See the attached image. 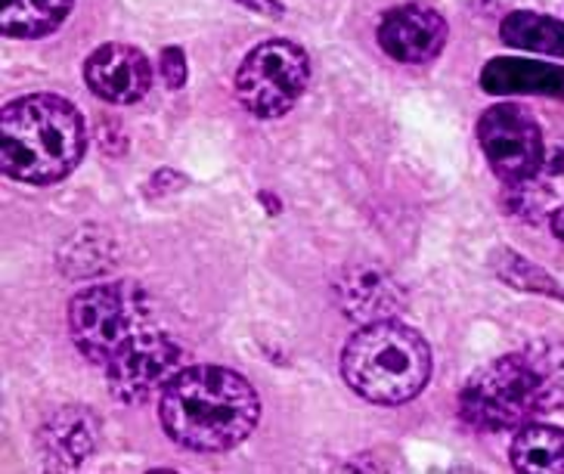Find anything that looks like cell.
Returning a JSON list of instances; mask_svg holds the SVG:
<instances>
[{
  "mask_svg": "<svg viewBox=\"0 0 564 474\" xmlns=\"http://www.w3.org/2000/svg\"><path fill=\"white\" fill-rule=\"evenodd\" d=\"M490 267L502 282H509L514 289H524V292H540V294H552V298H562L564 301V289L549 277L543 267L531 263L524 255L518 251H509V248H499L494 251L490 258Z\"/></svg>",
  "mask_w": 564,
  "mask_h": 474,
  "instance_id": "18",
  "label": "cell"
},
{
  "mask_svg": "<svg viewBox=\"0 0 564 474\" xmlns=\"http://www.w3.org/2000/svg\"><path fill=\"white\" fill-rule=\"evenodd\" d=\"M481 87L494 97H555L564 99V68L540 60L497 56L481 68Z\"/></svg>",
  "mask_w": 564,
  "mask_h": 474,
  "instance_id": "13",
  "label": "cell"
},
{
  "mask_svg": "<svg viewBox=\"0 0 564 474\" xmlns=\"http://www.w3.org/2000/svg\"><path fill=\"white\" fill-rule=\"evenodd\" d=\"M502 44L546 56H564V22L533 10H514L499 25Z\"/></svg>",
  "mask_w": 564,
  "mask_h": 474,
  "instance_id": "17",
  "label": "cell"
},
{
  "mask_svg": "<svg viewBox=\"0 0 564 474\" xmlns=\"http://www.w3.org/2000/svg\"><path fill=\"white\" fill-rule=\"evenodd\" d=\"M564 400L546 363L509 354L475 369L459 391V416L478 431H518Z\"/></svg>",
  "mask_w": 564,
  "mask_h": 474,
  "instance_id": "4",
  "label": "cell"
},
{
  "mask_svg": "<svg viewBox=\"0 0 564 474\" xmlns=\"http://www.w3.org/2000/svg\"><path fill=\"white\" fill-rule=\"evenodd\" d=\"M87 147L82 112L56 94H29L0 112V168L10 181L51 186L68 177Z\"/></svg>",
  "mask_w": 564,
  "mask_h": 474,
  "instance_id": "2",
  "label": "cell"
},
{
  "mask_svg": "<svg viewBox=\"0 0 564 474\" xmlns=\"http://www.w3.org/2000/svg\"><path fill=\"white\" fill-rule=\"evenodd\" d=\"M159 72L171 90H181L186 84V56L181 47H165L162 50V60H159Z\"/></svg>",
  "mask_w": 564,
  "mask_h": 474,
  "instance_id": "19",
  "label": "cell"
},
{
  "mask_svg": "<svg viewBox=\"0 0 564 474\" xmlns=\"http://www.w3.org/2000/svg\"><path fill=\"white\" fill-rule=\"evenodd\" d=\"M341 376L369 403L400 407L425 391L432 347L415 328L394 320L364 323L341 351Z\"/></svg>",
  "mask_w": 564,
  "mask_h": 474,
  "instance_id": "3",
  "label": "cell"
},
{
  "mask_svg": "<svg viewBox=\"0 0 564 474\" xmlns=\"http://www.w3.org/2000/svg\"><path fill=\"white\" fill-rule=\"evenodd\" d=\"M56 263L72 279L100 277L116 263V243H112V236L106 229L84 227L63 243L59 255H56Z\"/></svg>",
  "mask_w": 564,
  "mask_h": 474,
  "instance_id": "16",
  "label": "cell"
},
{
  "mask_svg": "<svg viewBox=\"0 0 564 474\" xmlns=\"http://www.w3.org/2000/svg\"><path fill=\"white\" fill-rule=\"evenodd\" d=\"M72 7L75 0H0V29L19 41L47 37L66 22Z\"/></svg>",
  "mask_w": 564,
  "mask_h": 474,
  "instance_id": "14",
  "label": "cell"
},
{
  "mask_svg": "<svg viewBox=\"0 0 564 474\" xmlns=\"http://www.w3.org/2000/svg\"><path fill=\"white\" fill-rule=\"evenodd\" d=\"M152 316V298L133 279L100 282L72 298L68 332L90 363H109Z\"/></svg>",
  "mask_w": 564,
  "mask_h": 474,
  "instance_id": "5",
  "label": "cell"
},
{
  "mask_svg": "<svg viewBox=\"0 0 564 474\" xmlns=\"http://www.w3.org/2000/svg\"><path fill=\"white\" fill-rule=\"evenodd\" d=\"M251 13H264V17H282L280 0H239Z\"/></svg>",
  "mask_w": 564,
  "mask_h": 474,
  "instance_id": "20",
  "label": "cell"
},
{
  "mask_svg": "<svg viewBox=\"0 0 564 474\" xmlns=\"http://www.w3.org/2000/svg\"><path fill=\"white\" fill-rule=\"evenodd\" d=\"M514 472L524 474H564V431L555 425L518 428L509 450Z\"/></svg>",
  "mask_w": 564,
  "mask_h": 474,
  "instance_id": "15",
  "label": "cell"
},
{
  "mask_svg": "<svg viewBox=\"0 0 564 474\" xmlns=\"http://www.w3.org/2000/svg\"><path fill=\"white\" fill-rule=\"evenodd\" d=\"M447 19L425 3H403L379 22V47L398 63H429L447 44Z\"/></svg>",
  "mask_w": 564,
  "mask_h": 474,
  "instance_id": "10",
  "label": "cell"
},
{
  "mask_svg": "<svg viewBox=\"0 0 564 474\" xmlns=\"http://www.w3.org/2000/svg\"><path fill=\"white\" fill-rule=\"evenodd\" d=\"M183 344L159 332V328H143L131 342L118 351L112 360L106 363V381L112 400L133 407L150 400L155 391H165L171 378L183 369Z\"/></svg>",
  "mask_w": 564,
  "mask_h": 474,
  "instance_id": "7",
  "label": "cell"
},
{
  "mask_svg": "<svg viewBox=\"0 0 564 474\" xmlns=\"http://www.w3.org/2000/svg\"><path fill=\"white\" fill-rule=\"evenodd\" d=\"M311 82V60L292 41H264L236 72V97L254 118L285 115Z\"/></svg>",
  "mask_w": 564,
  "mask_h": 474,
  "instance_id": "6",
  "label": "cell"
},
{
  "mask_svg": "<svg viewBox=\"0 0 564 474\" xmlns=\"http://www.w3.org/2000/svg\"><path fill=\"white\" fill-rule=\"evenodd\" d=\"M478 143L494 174L509 186L528 181L546 164L536 118L514 103H499L478 118Z\"/></svg>",
  "mask_w": 564,
  "mask_h": 474,
  "instance_id": "8",
  "label": "cell"
},
{
  "mask_svg": "<svg viewBox=\"0 0 564 474\" xmlns=\"http://www.w3.org/2000/svg\"><path fill=\"white\" fill-rule=\"evenodd\" d=\"M261 400L246 378L224 366H189L171 378L159 400V422L171 441L196 453H224L249 438Z\"/></svg>",
  "mask_w": 564,
  "mask_h": 474,
  "instance_id": "1",
  "label": "cell"
},
{
  "mask_svg": "<svg viewBox=\"0 0 564 474\" xmlns=\"http://www.w3.org/2000/svg\"><path fill=\"white\" fill-rule=\"evenodd\" d=\"M100 443V419L94 409L72 403L53 412L44 425L37 428V450L44 465L53 472H72L90 456Z\"/></svg>",
  "mask_w": 564,
  "mask_h": 474,
  "instance_id": "12",
  "label": "cell"
},
{
  "mask_svg": "<svg viewBox=\"0 0 564 474\" xmlns=\"http://www.w3.org/2000/svg\"><path fill=\"white\" fill-rule=\"evenodd\" d=\"M338 304L357 323L394 320L406 308V289L376 263H354L335 282Z\"/></svg>",
  "mask_w": 564,
  "mask_h": 474,
  "instance_id": "11",
  "label": "cell"
},
{
  "mask_svg": "<svg viewBox=\"0 0 564 474\" xmlns=\"http://www.w3.org/2000/svg\"><path fill=\"white\" fill-rule=\"evenodd\" d=\"M87 87L112 106H131L150 94L152 66L143 50L131 44H102L84 63Z\"/></svg>",
  "mask_w": 564,
  "mask_h": 474,
  "instance_id": "9",
  "label": "cell"
},
{
  "mask_svg": "<svg viewBox=\"0 0 564 474\" xmlns=\"http://www.w3.org/2000/svg\"><path fill=\"white\" fill-rule=\"evenodd\" d=\"M552 233L564 243V205L562 208H555V214H552Z\"/></svg>",
  "mask_w": 564,
  "mask_h": 474,
  "instance_id": "21",
  "label": "cell"
}]
</instances>
